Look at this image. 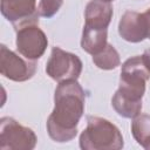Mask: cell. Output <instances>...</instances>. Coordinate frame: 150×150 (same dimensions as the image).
<instances>
[{
    "instance_id": "obj_1",
    "label": "cell",
    "mask_w": 150,
    "mask_h": 150,
    "mask_svg": "<svg viewBox=\"0 0 150 150\" xmlns=\"http://www.w3.org/2000/svg\"><path fill=\"white\" fill-rule=\"evenodd\" d=\"M84 107L86 93L77 80L60 82L54 93V109L46 123L49 137L57 143L74 139Z\"/></svg>"
},
{
    "instance_id": "obj_2",
    "label": "cell",
    "mask_w": 150,
    "mask_h": 150,
    "mask_svg": "<svg viewBox=\"0 0 150 150\" xmlns=\"http://www.w3.org/2000/svg\"><path fill=\"white\" fill-rule=\"evenodd\" d=\"M82 150H120L124 139L120 129L109 120L100 116H87V127L79 139Z\"/></svg>"
},
{
    "instance_id": "obj_3",
    "label": "cell",
    "mask_w": 150,
    "mask_h": 150,
    "mask_svg": "<svg viewBox=\"0 0 150 150\" xmlns=\"http://www.w3.org/2000/svg\"><path fill=\"white\" fill-rule=\"evenodd\" d=\"M149 79L150 73L148 71L142 56H131L127 59L121 67L120 82L116 93L131 101L142 102L145 94L146 81Z\"/></svg>"
},
{
    "instance_id": "obj_4",
    "label": "cell",
    "mask_w": 150,
    "mask_h": 150,
    "mask_svg": "<svg viewBox=\"0 0 150 150\" xmlns=\"http://www.w3.org/2000/svg\"><path fill=\"white\" fill-rule=\"evenodd\" d=\"M35 132L19 123L13 117L0 118V149L1 150H33L36 146Z\"/></svg>"
},
{
    "instance_id": "obj_5",
    "label": "cell",
    "mask_w": 150,
    "mask_h": 150,
    "mask_svg": "<svg viewBox=\"0 0 150 150\" xmlns=\"http://www.w3.org/2000/svg\"><path fill=\"white\" fill-rule=\"evenodd\" d=\"M14 29L16 52L28 60H39L48 47V38L39 27V22H27Z\"/></svg>"
},
{
    "instance_id": "obj_6",
    "label": "cell",
    "mask_w": 150,
    "mask_h": 150,
    "mask_svg": "<svg viewBox=\"0 0 150 150\" xmlns=\"http://www.w3.org/2000/svg\"><path fill=\"white\" fill-rule=\"evenodd\" d=\"M81 59L70 52H67L60 47H53L49 59L46 63L47 75L60 83L68 80H77L82 73Z\"/></svg>"
},
{
    "instance_id": "obj_7",
    "label": "cell",
    "mask_w": 150,
    "mask_h": 150,
    "mask_svg": "<svg viewBox=\"0 0 150 150\" xmlns=\"http://www.w3.org/2000/svg\"><path fill=\"white\" fill-rule=\"evenodd\" d=\"M35 71V61L23 57L5 45L0 46V73L2 76L14 82H25L30 80Z\"/></svg>"
},
{
    "instance_id": "obj_8",
    "label": "cell",
    "mask_w": 150,
    "mask_h": 150,
    "mask_svg": "<svg viewBox=\"0 0 150 150\" xmlns=\"http://www.w3.org/2000/svg\"><path fill=\"white\" fill-rule=\"evenodd\" d=\"M1 14L13 27L39 22L36 0H1Z\"/></svg>"
},
{
    "instance_id": "obj_9",
    "label": "cell",
    "mask_w": 150,
    "mask_h": 150,
    "mask_svg": "<svg viewBox=\"0 0 150 150\" xmlns=\"http://www.w3.org/2000/svg\"><path fill=\"white\" fill-rule=\"evenodd\" d=\"M118 34L131 43H138L146 39V22L143 13L125 11L118 21Z\"/></svg>"
},
{
    "instance_id": "obj_10",
    "label": "cell",
    "mask_w": 150,
    "mask_h": 150,
    "mask_svg": "<svg viewBox=\"0 0 150 150\" xmlns=\"http://www.w3.org/2000/svg\"><path fill=\"white\" fill-rule=\"evenodd\" d=\"M112 6L103 0H90L84 9V26L96 29H108L112 19Z\"/></svg>"
},
{
    "instance_id": "obj_11",
    "label": "cell",
    "mask_w": 150,
    "mask_h": 150,
    "mask_svg": "<svg viewBox=\"0 0 150 150\" xmlns=\"http://www.w3.org/2000/svg\"><path fill=\"white\" fill-rule=\"evenodd\" d=\"M108 45V29H96L83 26L81 36V48L93 55L102 52Z\"/></svg>"
},
{
    "instance_id": "obj_12",
    "label": "cell",
    "mask_w": 150,
    "mask_h": 150,
    "mask_svg": "<svg viewBox=\"0 0 150 150\" xmlns=\"http://www.w3.org/2000/svg\"><path fill=\"white\" fill-rule=\"evenodd\" d=\"M131 134L135 141L145 150H150V115L138 114L132 118Z\"/></svg>"
},
{
    "instance_id": "obj_13",
    "label": "cell",
    "mask_w": 150,
    "mask_h": 150,
    "mask_svg": "<svg viewBox=\"0 0 150 150\" xmlns=\"http://www.w3.org/2000/svg\"><path fill=\"white\" fill-rule=\"evenodd\" d=\"M111 105L114 110L124 118H134L142 111V102L131 101L129 98H125L117 94L115 91L112 98H111Z\"/></svg>"
},
{
    "instance_id": "obj_14",
    "label": "cell",
    "mask_w": 150,
    "mask_h": 150,
    "mask_svg": "<svg viewBox=\"0 0 150 150\" xmlns=\"http://www.w3.org/2000/svg\"><path fill=\"white\" fill-rule=\"evenodd\" d=\"M93 62L102 70H112L121 64V57L116 48L111 43H108L102 52L93 55Z\"/></svg>"
},
{
    "instance_id": "obj_15",
    "label": "cell",
    "mask_w": 150,
    "mask_h": 150,
    "mask_svg": "<svg viewBox=\"0 0 150 150\" xmlns=\"http://www.w3.org/2000/svg\"><path fill=\"white\" fill-rule=\"evenodd\" d=\"M63 5V0H40L38 5V13L41 18L54 16Z\"/></svg>"
},
{
    "instance_id": "obj_16",
    "label": "cell",
    "mask_w": 150,
    "mask_h": 150,
    "mask_svg": "<svg viewBox=\"0 0 150 150\" xmlns=\"http://www.w3.org/2000/svg\"><path fill=\"white\" fill-rule=\"evenodd\" d=\"M141 56H142V60H143V62H144V64H145L148 71L150 73V48L145 49L144 53H143Z\"/></svg>"
},
{
    "instance_id": "obj_17",
    "label": "cell",
    "mask_w": 150,
    "mask_h": 150,
    "mask_svg": "<svg viewBox=\"0 0 150 150\" xmlns=\"http://www.w3.org/2000/svg\"><path fill=\"white\" fill-rule=\"evenodd\" d=\"M143 15H144L145 22H146V39H150V8H148L143 13Z\"/></svg>"
},
{
    "instance_id": "obj_18",
    "label": "cell",
    "mask_w": 150,
    "mask_h": 150,
    "mask_svg": "<svg viewBox=\"0 0 150 150\" xmlns=\"http://www.w3.org/2000/svg\"><path fill=\"white\" fill-rule=\"evenodd\" d=\"M103 1H107V2H111V1H114V0H103Z\"/></svg>"
}]
</instances>
